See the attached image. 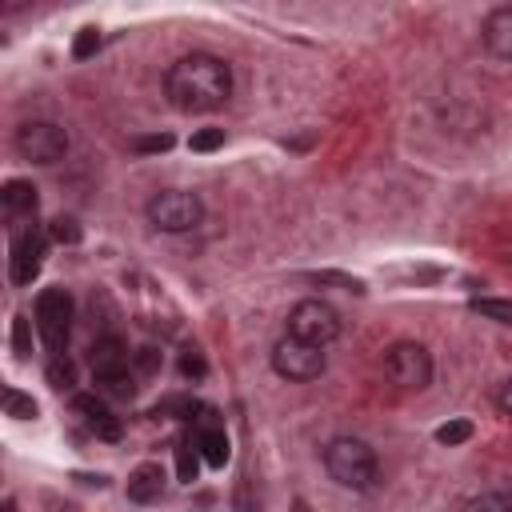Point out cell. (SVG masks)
<instances>
[{"label": "cell", "mask_w": 512, "mask_h": 512, "mask_svg": "<svg viewBox=\"0 0 512 512\" xmlns=\"http://www.w3.org/2000/svg\"><path fill=\"white\" fill-rule=\"evenodd\" d=\"M88 364H92V376H96V380L128 372V348H124V340H120V336H100V340H92Z\"/></svg>", "instance_id": "cell-10"}, {"label": "cell", "mask_w": 512, "mask_h": 512, "mask_svg": "<svg viewBox=\"0 0 512 512\" xmlns=\"http://www.w3.org/2000/svg\"><path fill=\"white\" fill-rule=\"evenodd\" d=\"M148 224L160 228V232H188L200 224L204 216V204L196 192H184V188H164L148 200Z\"/></svg>", "instance_id": "cell-4"}, {"label": "cell", "mask_w": 512, "mask_h": 512, "mask_svg": "<svg viewBox=\"0 0 512 512\" xmlns=\"http://www.w3.org/2000/svg\"><path fill=\"white\" fill-rule=\"evenodd\" d=\"M180 372H184L188 380H204L208 364H204V356H200L196 348H184V356H180Z\"/></svg>", "instance_id": "cell-28"}, {"label": "cell", "mask_w": 512, "mask_h": 512, "mask_svg": "<svg viewBox=\"0 0 512 512\" xmlns=\"http://www.w3.org/2000/svg\"><path fill=\"white\" fill-rule=\"evenodd\" d=\"M480 36H484V48H488L496 60L512 64V4H504V8H492V12L484 16V28H480Z\"/></svg>", "instance_id": "cell-11"}, {"label": "cell", "mask_w": 512, "mask_h": 512, "mask_svg": "<svg viewBox=\"0 0 512 512\" xmlns=\"http://www.w3.org/2000/svg\"><path fill=\"white\" fill-rule=\"evenodd\" d=\"M196 448H200V456L212 464V468H224L228 464V432L220 428V424H200L196 428Z\"/></svg>", "instance_id": "cell-15"}, {"label": "cell", "mask_w": 512, "mask_h": 512, "mask_svg": "<svg viewBox=\"0 0 512 512\" xmlns=\"http://www.w3.org/2000/svg\"><path fill=\"white\" fill-rule=\"evenodd\" d=\"M72 408L80 412V420H84L100 440H120V420L108 412L104 400H96V396H88V392H76V396H72Z\"/></svg>", "instance_id": "cell-12"}, {"label": "cell", "mask_w": 512, "mask_h": 512, "mask_svg": "<svg viewBox=\"0 0 512 512\" xmlns=\"http://www.w3.org/2000/svg\"><path fill=\"white\" fill-rule=\"evenodd\" d=\"M136 368H140L144 376H152V372L160 368V352H156V348H140V352H136Z\"/></svg>", "instance_id": "cell-30"}, {"label": "cell", "mask_w": 512, "mask_h": 512, "mask_svg": "<svg viewBox=\"0 0 512 512\" xmlns=\"http://www.w3.org/2000/svg\"><path fill=\"white\" fill-rule=\"evenodd\" d=\"M292 512H312V508H308V500H292Z\"/></svg>", "instance_id": "cell-32"}, {"label": "cell", "mask_w": 512, "mask_h": 512, "mask_svg": "<svg viewBox=\"0 0 512 512\" xmlns=\"http://www.w3.org/2000/svg\"><path fill=\"white\" fill-rule=\"evenodd\" d=\"M96 392H104V396H116V400H128V396L136 392V384H132V372H120V376H104V380H96Z\"/></svg>", "instance_id": "cell-20"}, {"label": "cell", "mask_w": 512, "mask_h": 512, "mask_svg": "<svg viewBox=\"0 0 512 512\" xmlns=\"http://www.w3.org/2000/svg\"><path fill=\"white\" fill-rule=\"evenodd\" d=\"M324 364H328L324 348H316V344H308V340H296V336H284V340H276V348H272V368H276V376L296 380V384L316 380V376L324 372Z\"/></svg>", "instance_id": "cell-7"}, {"label": "cell", "mask_w": 512, "mask_h": 512, "mask_svg": "<svg viewBox=\"0 0 512 512\" xmlns=\"http://www.w3.org/2000/svg\"><path fill=\"white\" fill-rule=\"evenodd\" d=\"M312 284H336V288H348V292H364V284L356 276H344V272H308Z\"/></svg>", "instance_id": "cell-26"}, {"label": "cell", "mask_w": 512, "mask_h": 512, "mask_svg": "<svg viewBox=\"0 0 512 512\" xmlns=\"http://www.w3.org/2000/svg\"><path fill=\"white\" fill-rule=\"evenodd\" d=\"M48 384L52 388H72L76 384V368H72V360L68 356H52V364H48Z\"/></svg>", "instance_id": "cell-19"}, {"label": "cell", "mask_w": 512, "mask_h": 512, "mask_svg": "<svg viewBox=\"0 0 512 512\" xmlns=\"http://www.w3.org/2000/svg\"><path fill=\"white\" fill-rule=\"evenodd\" d=\"M92 52H100V28L88 24V28L76 32V40H72V56H76V60H88Z\"/></svg>", "instance_id": "cell-23"}, {"label": "cell", "mask_w": 512, "mask_h": 512, "mask_svg": "<svg viewBox=\"0 0 512 512\" xmlns=\"http://www.w3.org/2000/svg\"><path fill=\"white\" fill-rule=\"evenodd\" d=\"M16 152L28 164H56L68 156V132L56 120H28L16 128Z\"/></svg>", "instance_id": "cell-6"}, {"label": "cell", "mask_w": 512, "mask_h": 512, "mask_svg": "<svg viewBox=\"0 0 512 512\" xmlns=\"http://www.w3.org/2000/svg\"><path fill=\"white\" fill-rule=\"evenodd\" d=\"M4 412L12 420H36V400L24 396V392H16V388H4Z\"/></svg>", "instance_id": "cell-18"}, {"label": "cell", "mask_w": 512, "mask_h": 512, "mask_svg": "<svg viewBox=\"0 0 512 512\" xmlns=\"http://www.w3.org/2000/svg\"><path fill=\"white\" fill-rule=\"evenodd\" d=\"M200 448H196V436L192 440H180L176 444V480L180 484H192L196 480V472H200Z\"/></svg>", "instance_id": "cell-16"}, {"label": "cell", "mask_w": 512, "mask_h": 512, "mask_svg": "<svg viewBox=\"0 0 512 512\" xmlns=\"http://www.w3.org/2000/svg\"><path fill=\"white\" fill-rule=\"evenodd\" d=\"M32 316H36V332H40L44 348L52 356H64L68 336H72V296L64 288H44L32 304Z\"/></svg>", "instance_id": "cell-3"}, {"label": "cell", "mask_w": 512, "mask_h": 512, "mask_svg": "<svg viewBox=\"0 0 512 512\" xmlns=\"http://www.w3.org/2000/svg\"><path fill=\"white\" fill-rule=\"evenodd\" d=\"M384 372L392 376V384L420 392V388H428V380H432V356H428L424 344L400 340V344H392V348L384 352Z\"/></svg>", "instance_id": "cell-8"}, {"label": "cell", "mask_w": 512, "mask_h": 512, "mask_svg": "<svg viewBox=\"0 0 512 512\" xmlns=\"http://www.w3.org/2000/svg\"><path fill=\"white\" fill-rule=\"evenodd\" d=\"M48 236H52L56 244H76V240H80V224H76L72 216H56V220L48 224Z\"/></svg>", "instance_id": "cell-24"}, {"label": "cell", "mask_w": 512, "mask_h": 512, "mask_svg": "<svg viewBox=\"0 0 512 512\" xmlns=\"http://www.w3.org/2000/svg\"><path fill=\"white\" fill-rule=\"evenodd\" d=\"M12 348L20 360H28L32 352V336H28V316H12Z\"/></svg>", "instance_id": "cell-27"}, {"label": "cell", "mask_w": 512, "mask_h": 512, "mask_svg": "<svg viewBox=\"0 0 512 512\" xmlns=\"http://www.w3.org/2000/svg\"><path fill=\"white\" fill-rule=\"evenodd\" d=\"M0 204H4V216L8 220L32 216L36 212V184L32 180H8L4 192H0Z\"/></svg>", "instance_id": "cell-14"}, {"label": "cell", "mask_w": 512, "mask_h": 512, "mask_svg": "<svg viewBox=\"0 0 512 512\" xmlns=\"http://www.w3.org/2000/svg\"><path fill=\"white\" fill-rule=\"evenodd\" d=\"M472 312L496 320V324H512V300H496V296H476L472 300Z\"/></svg>", "instance_id": "cell-17"}, {"label": "cell", "mask_w": 512, "mask_h": 512, "mask_svg": "<svg viewBox=\"0 0 512 512\" xmlns=\"http://www.w3.org/2000/svg\"><path fill=\"white\" fill-rule=\"evenodd\" d=\"M288 336L308 340V344H316V348H328V344L340 336V312H336L328 300L308 296V300L292 304V312H288Z\"/></svg>", "instance_id": "cell-5"}, {"label": "cell", "mask_w": 512, "mask_h": 512, "mask_svg": "<svg viewBox=\"0 0 512 512\" xmlns=\"http://www.w3.org/2000/svg\"><path fill=\"white\" fill-rule=\"evenodd\" d=\"M500 492H504V500H508V504H512V480H508V484H504V488H500Z\"/></svg>", "instance_id": "cell-33"}, {"label": "cell", "mask_w": 512, "mask_h": 512, "mask_svg": "<svg viewBox=\"0 0 512 512\" xmlns=\"http://www.w3.org/2000/svg\"><path fill=\"white\" fill-rule=\"evenodd\" d=\"M496 408H500L504 416H512V376H508V380L496 388Z\"/></svg>", "instance_id": "cell-31"}, {"label": "cell", "mask_w": 512, "mask_h": 512, "mask_svg": "<svg viewBox=\"0 0 512 512\" xmlns=\"http://www.w3.org/2000/svg\"><path fill=\"white\" fill-rule=\"evenodd\" d=\"M44 252H48L44 232L24 228V232L12 236V284H16V288H24V284H32V280L40 276V268H44Z\"/></svg>", "instance_id": "cell-9"}, {"label": "cell", "mask_w": 512, "mask_h": 512, "mask_svg": "<svg viewBox=\"0 0 512 512\" xmlns=\"http://www.w3.org/2000/svg\"><path fill=\"white\" fill-rule=\"evenodd\" d=\"M464 512H512V504L504 500V492H480L464 504Z\"/></svg>", "instance_id": "cell-22"}, {"label": "cell", "mask_w": 512, "mask_h": 512, "mask_svg": "<svg viewBox=\"0 0 512 512\" xmlns=\"http://www.w3.org/2000/svg\"><path fill=\"white\" fill-rule=\"evenodd\" d=\"M324 468L340 488L364 492L376 484V452L356 436H336L324 444Z\"/></svg>", "instance_id": "cell-2"}, {"label": "cell", "mask_w": 512, "mask_h": 512, "mask_svg": "<svg viewBox=\"0 0 512 512\" xmlns=\"http://www.w3.org/2000/svg\"><path fill=\"white\" fill-rule=\"evenodd\" d=\"M164 496V468L160 464H140L128 476V500L136 504H156Z\"/></svg>", "instance_id": "cell-13"}, {"label": "cell", "mask_w": 512, "mask_h": 512, "mask_svg": "<svg viewBox=\"0 0 512 512\" xmlns=\"http://www.w3.org/2000/svg\"><path fill=\"white\" fill-rule=\"evenodd\" d=\"M172 148V136L168 132H160V136H140V140H132V152H168Z\"/></svg>", "instance_id": "cell-29"}, {"label": "cell", "mask_w": 512, "mask_h": 512, "mask_svg": "<svg viewBox=\"0 0 512 512\" xmlns=\"http://www.w3.org/2000/svg\"><path fill=\"white\" fill-rule=\"evenodd\" d=\"M436 440H440V444H448V448H456V444L472 440V424H468V420H448V424H440V428H436Z\"/></svg>", "instance_id": "cell-21"}, {"label": "cell", "mask_w": 512, "mask_h": 512, "mask_svg": "<svg viewBox=\"0 0 512 512\" xmlns=\"http://www.w3.org/2000/svg\"><path fill=\"white\" fill-rule=\"evenodd\" d=\"M164 92L180 112H216L232 96V68L212 52H188L164 72Z\"/></svg>", "instance_id": "cell-1"}, {"label": "cell", "mask_w": 512, "mask_h": 512, "mask_svg": "<svg viewBox=\"0 0 512 512\" xmlns=\"http://www.w3.org/2000/svg\"><path fill=\"white\" fill-rule=\"evenodd\" d=\"M220 144H224V128H200V132H192V140H188L192 152H216Z\"/></svg>", "instance_id": "cell-25"}]
</instances>
